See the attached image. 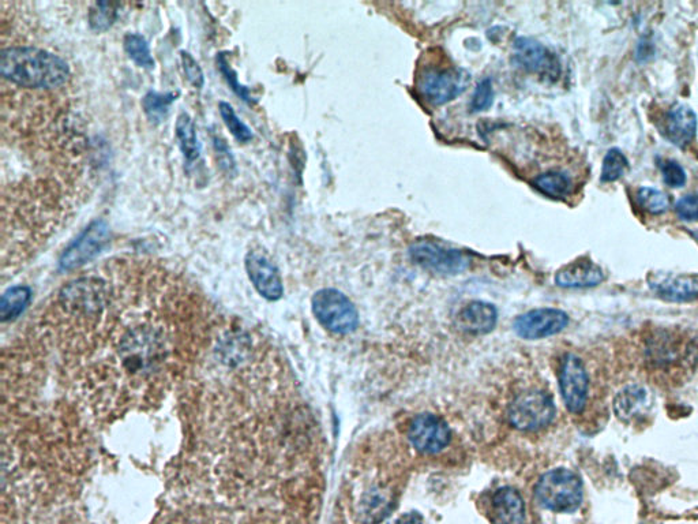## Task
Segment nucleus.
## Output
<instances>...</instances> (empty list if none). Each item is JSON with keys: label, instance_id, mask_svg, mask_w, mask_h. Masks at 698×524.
I'll return each mask as SVG.
<instances>
[{"label": "nucleus", "instance_id": "1", "mask_svg": "<svg viewBox=\"0 0 698 524\" xmlns=\"http://www.w3.org/2000/svg\"><path fill=\"white\" fill-rule=\"evenodd\" d=\"M2 84L36 92H58L69 88L71 70L54 52L28 44H3L0 52Z\"/></svg>", "mask_w": 698, "mask_h": 524}, {"label": "nucleus", "instance_id": "2", "mask_svg": "<svg viewBox=\"0 0 698 524\" xmlns=\"http://www.w3.org/2000/svg\"><path fill=\"white\" fill-rule=\"evenodd\" d=\"M471 76L452 63H439L422 66L416 77V86L423 99L433 106H444L467 91Z\"/></svg>", "mask_w": 698, "mask_h": 524}, {"label": "nucleus", "instance_id": "3", "mask_svg": "<svg viewBox=\"0 0 698 524\" xmlns=\"http://www.w3.org/2000/svg\"><path fill=\"white\" fill-rule=\"evenodd\" d=\"M535 494L542 507L559 514H569L576 511L583 501V482L573 471L555 469L539 479Z\"/></svg>", "mask_w": 698, "mask_h": 524}, {"label": "nucleus", "instance_id": "4", "mask_svg": "<svg viewBox=\"0 0 698 524\" xmlns=\"http://www.w3.org/2000/svg\"><path fill=\"white\" fill-rule=\"evenodd\" d=\"M318 323L336 335H348L358 328L359 314L347 295L333 288L318 291L311 301Z\"/></svg>", "mask_w": 698, "mask_h": 524}, {"label": "nucleus", "instance_id": "5", "mask_svg": "<svg viewBox=\"0 0 698 524\" xmlns=\"http://www.w3.org/2000/svg\"><path fill=\"white\" fill-rule=\"evenodd\" d=\"M111 231L103 219L93 220L84 231L63 250L59 258V269L63 272L84 267L101 253L110 243Z\"/></svg>", "mask_w": 698, "mask_h": 524}, {"label": "nucleus", "instance_id": "6", "mask_svg": "<svg viewBox=\"0 0 698 524\" xmlns=\"http://www.w3.org/2000/svg\"><path fill=\"white\" fill-rule=\"evenodd\" d=\"M554 417L555 404L547 392H524L510 404V424L519 430L546 428L553 422Z\"/></svg>", "mask_w": 698, "mask_h": 524}, {"label": "nucleus", "instance_id": "7", "mask_svg": "<svg viewBox=\"0 0 698 524\" xmlns=\"http://www.w3.org/2000/svg\"><path fill=\"white\" fill-rule=\"evenodd\" d=\"M409 256L419 267L438 275H459L468 268L469 260L460 250L450 249L434 241H418L409 247Z\"/></svg>", "mask_w": 698, "mask_h": 524}, {"label": "nucleus", "instance_id": "8", "mask_svg": "<svg viewBox=\"0 0 698 524\" xmlns=\"http://www.w3.org/2000/svg\"><path fill=\"white\" fill-rule=\"evenodd\" d=\"M513 59L521 69L544 81L555 82L561 76L558 56L531 37H519L514 41Z\"/></svg>", "mask_w": 698, "mask_h": 524}, {"label": "nucleus", "instance_id": "9", "mask_svg": "<svg viewBox=\"0 0 698 524\" xmlns=\"http://www.w3.org/2000/svg\"><path fill=\"white\" fill-rule=\"evenodd\" d=\"M588 384V374L583 361L576 355H566L559 372V387L566 409L570 413H583L587 406Z\"/></svg>", "mask_w": 698, "mask_h": 524}, {"label": "nucleus", "instance_id": "10", "mask_svg": "<svg viewBox=\"0 0 698 524\" xmlns=\"http://www.w3.org/2000/svg\"><path fill=\"white\" fill-rule=\"evenodd\" d=\"M569 324V316L558 309H536L521 314L514 320L513 328L520 338L538 340L549 338L564 331Z\"/></svg>", "mask_w": 698, "mask_h": 524}, {"label": "nucleus", "instance_id": "11", "mask_svg": "<svg viewBox=\"0 0 698 524\" xmlns=\"http://www.w3.org/2000/svg\"><path fill=\"white\" fill-rule=\"evenodd\" d=\"M409 440L423 454H438L450 444L452 432L438 415L422 414L411 422Z\"/></svg>", "mask_w": 698, "mask_h": 524}, {"label": "nucleus", "instance_id": "12", "mask_svg": "<svg viewBox=\"0 0 698 524\" xmlns=\"http://www.w3.org/2000/svg\"><path fill=\"white\" fill-rule=\"evenodd\" d=\"M246 271L258 294L268 301H279L284 295L283 280L272 261L260 252L247 253Z\"/></svg>", "mask_w": 698, "mask_h": 524}, {"label": "nucleus", "instance_id": "13", "mask_svg": "<svg viewBox=\"0 0 698 524\" xmlns=\"http://www.w3.org/2000/svg\"><path fill=\"white\" fill-rule=\"evenodd\" d=\"M648 284L655 294L666 301L686 302L698 298V275L694 273H651Z\"/></svg>", "mask_w": 698, "mask_h": 524}, {"label": "nucleus", "instance_id": "14", "mask_svg": "<svg viewBox=\"0 0 698 524\" xmlns=\"http://www.w3.org/2000/svg\"><path fill=\"white\" fill-rule=\"evenodd\" d=\"M663 133L675 147H688L697 134V115L685 104L671 107L664 118Z\"/></svg>", "mask_w": 698, "mask_h": 524}, {"label": "nucleus", "instance_id": "15", "mask_svg": "<svg viewBox=\"0 0 698 524\" xmlns=\"http://www.w3.org/2000/svg\"><path fill=\"white\" fill-rule=\"evenodd\" d=\"M498 312L491 303L476 301L468 303L457 314L456 325L468 335H486L497 327Z\"/></svg>", "mask_w": 698, "mask_h": 524}, {"label": "nucleus", "instance_id": "16", "mask_svg": "<svg viewBox=\"0 0 698 524\" xmlns=\"http://www.w3.org/2000/svg\"><path fill=\"white\" fill-rule=\"evenodd\" d=\"M604 280L603 269L587 257L570 262L555 275V283L564 288H588L599 286Z\"/></svg>", "mask_w": 698, "mask_h": 524}, {"label": "nucleus", "instance_id": "17", "mask_svg": "<svg viewBox=\"0 0 698 524\" xmlns=\"http://www.w3.org/2000/svg\"><path fill=\"white\" fill-rule=\"evenodd\" d=\"M652 399L648 389L641 385H628L615 396L613 409L619 421H636L651 410Z\"/></svg>", "mask_w": 698, "mask_h": 524}, {"label": "nucleus", "instance_id": "18", "mask_svg": "<svg viewBox=\"0 0 698 524\" xmlns=\"http://www.w3.org/2000/svg\"><path fill=\"white\" fill-rule=\"evenodd\" d=\"M495 523L524 524L525 505L520 493L512 488H502L493 500Z\"/></svg>", "mask_w": 698, "mask_h": 524}, {"label": "nucleus", "instance_id": "19", "mask_svg": "<svg viewBox=\"0 0 698 524\" xmlns=\"http://www.w3.org/2000/svg\"><path fill=\"white\" fill-rule=\"evenodd\" d=\"M175 134L186 162L189 164L195 162L200 157L201 147L193 119L186 112L179 114L178 119H176Z\"/></svg>", "mask_w": 698, "mask_h": 524}, {"label": "nucleus", "instance_id": "20", "mask_svg": "<svg viewBox=\"0 0 698 524\" xmlns=\"http://www.w3.org/2000/svg\"><path fill=\"white\" fill-rule=\"evenodd\" d=\"M32 301V290L28 286H14L6 290L0 301V318L3 323L20 317Z\"/></svg>", "mask_w": 698, "mask_h": 524}, {"label": "nucleus", "instance_id": "21", "mask_svg": "<svg viewBox=\"0 0 698 524\" xmlns=\"http://www.w3.org/2000/svg\"><path fill=\"white\" fill-rule=\"evenodd\" d=\"M532 183L544 196L557 198V200L570 196L573 190V183L564 172H546L536 177Z\"/></svg>", "mask_w": 698, "mask_h": 524}, {"label": "nucleus", "instance_id": "22", "mask_svg": "<svg viewBox=\"0 0 698 524\" xmlns=\"http://www.w3.org/2000/svg\"><path fill=\"white\" fill-rule=\"evenodd\" d=\"M123 46L135 65L144 67V69L155 67V59L150 54L149 44L144 36L138 35V33H127L125 40H123Z\"/></svg>", "mask_w": 698, "mask_h": 524}, {"label": "nucleus", "instance_id": "23", "mask_svg": "<svg viewBox=\"0 0 698 524\" xmlns=\"http://www.w3.org/2000/svg\"><path fill=\"white\" fill-rule=\"evenodd\" d=\"M629 170V162L626 156L619 149H610L607 155L604 156L602 175L600 181L604 183L617 182Z\"/></svg>", "mask_w": 698, "mask_h": 524}, {"label": "nucleus", "instance_id": "24", "mask_svg": "<svg viewBox=\"0 0 698 524\" xmlns=\"http://www.w3.org/2000/svg\"><path fill=\"white\" fill-rule=\"evenodd\" d=\"M119 3L97 2L89 11V25L93 31L104 32L110 29L118 18Z\"/></svg>", "mask_w": 698, "mask_h": 524}, {"label": "nucleus", "instance_id": "25", "mask_svg": "<svg viewBox=\"0 0 698 524\" xmlns=\"http://www.w3.org/2000/svg\"><path fill=\"white\" fill-rule=\"evenodd\" d=\"M636 198L640 207L651 215H662L669 209L670 200L667 194L654 189V187H641Z\"/></svg>", "mask_w": 698, "mask_h": 524}, {"label": "nucleus", "instance_id": "26", "mask_svg": "<svg viewBox=\"0 0 698 524\" xmlns=\"http://www.w3.org/2000/svg\"><path fill=\"white\" fill-rule=\"evenodd\" d=\"M219 110L221 118L231 131L232 136L236 138L239 142H250L253 140V131L250 127L246 125L245 122L240 121L238 115L234 110V107L230 103H225V101H220Z\"/></svg>", "mask_w": 698, "mask_h": 524}, {"label": "nucleus", "instance_id": "27", "mask_svg": "<svg viewBox=\"0 0 698 524\" xmlns=\"http://www.w3.org/2000/svg\"><path fill=\"white\" fill-rule=\"evenodd\" d=\"M677 357V346L671 342V339H667L666 336L654 339V342L649 344L648 359L655 366H667L669 363L674 362Z\"/></svg>", "mask_w": 698, "mask_h": 524}, {"label": "nucleus", "instance_id": "28", "mask_svg": "<svg viewBox=\"0 0 698 524\" xmlns=\"http://www.w3.org/2000/svg\"><path fill=\"white\" fill-rule=\"evenodd\" d=\"M176 100L174 93H161L149 92L148 95L142 100V107L152 121H160L167 114L168 108Z\"/></svg>", "mask_w": 698, "mask_h": 524}, {"label": "nucleus", "instance_id": "29", "mask_svg": "<svg viewBox=\"0 0 698 524\" xmlns=\"http://www.w3.org/2000/svg\"><path fill=\"white\" fill-rule=\"evenodd\" d=\"M494 103V86L490 78L482 80L476 85L474 96H472L471 108L472 112L487 111Z\"/></svg>", "mask_w": 698, "mask_h": 524}, {"label": "nucleus", "instance_id": "30", "mask_svg": "<svg viewBox=\"0 0 698 524\" xmlns=\"http://www.w3.org/2000/svg\"><path fill=\"white\" fill-rule=\"evenodd\" d=\"M217 61H219L221 74H223L225 80H227L228 85L231 86L232 91H234L236 95L240 97V99H243L250 104L253 103V97L250 96L249 89H247L246 86L239 84L238 77H236V73L234 70H232V67L228 65V61L225 59V56L221 54Z\"/></svg>", "mask_w": 698, "mask_h": 524}, {"label": "nucleus", "instance_id": "31", "mask_svg": "<svg viewBox=\"0 0 698 524\" xmlns=\"http://www.w3.org/2000/svg\"><path fill=\"white\" fill-rule=\"evenodd\" d=\"M660 170H662L663 181L666 182L667 186L682 187L686 183V172L682 168L681 164L675 162V160H664L660 164Z\"/></svg>", "mask_w": 698, "mask_h": 524}, {"label": "nucleus", "instance_id": "32", "mask_svg": "<svg viewBox=\"0 0 698 524\" xmlns=\"http://www.w3.org/2000/svg\"><path fill=\"white\" fill-rule=\"evenodd\" d=\"M180 58H182L183 70L187 80L191 82V85L195 86L197 89H201L205 84L204 71H202L201 66L198 65L197 61L186 51H180Z\"/></svg>", "mask_w": 698, "mask_h": 524}, {"label": "nucleus", "instance_id": "33", "mask_svg": "<svg viewBox=\"0 0 698 524\" xmlns=\"http://www.w3.org/2000/svg\"><path fill=\"white\" fill-rule=\"evenodd\" d=\"M675 212L684 222H698V194H688L675 204Z\"/></svg>", "mask_w": 698, "mask_h": 524}, {"label": "nucleus", "instance_id": "34", "mask_svg": "<svg viewBox=\"0 0 698 524\" xmlns=\"http://www.w3.org/2000/svg\"><path fill=\"white\" fill-rule=\"evenodd\" d=\"M215 147L217 155H219L221 166L227 168V170H231V168L234 167V157H232L227 144H225L223 140H220V138H215Z\"/></svg>", "mask_w": 698, "mask_h": 524}, {"label": "nucleus", "instance_id": "35", "mask_svg": "<svg viewBox=\"0 0 698 524\" xmlns=\"http://www.w3.org/2000/svg\"><path fill=\"white\" fill-rule=\"evenodd\" d=\"M685 359L690 366L698 368V338L693 339L686 347Z\"/></svg>", "mask_w": 698, "mask_h": 524}, {"label": "nucleus", "instance_id": "36", "mask_svg": "<svg viewBox=\"0 0 698 524\" xmlns=\"http://www.w3.org/2000/svg\"><path fill=\"white\" fill-rule=\"evenodd\" d=\"M392 524H423L422 516L415 514H405L401 518L397 519L396 522Z\"/></svg>", "mask_w": 698, "mask_h": 524}]
</instances>
